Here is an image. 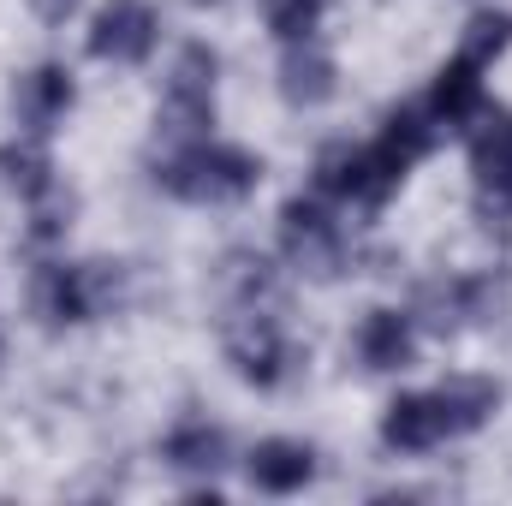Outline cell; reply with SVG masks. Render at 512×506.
Masks as SVG:
<instances>
[{"label": "cell", "instance_id": "cell-1", "mask_svg": "<svg viewBox=\"0 0 512 506\" xmlns=\"http://www.w3.org/2000/svg\"><path fill=\"white\" fill-rule=\"evenodd\" d=\"M149 179H155V191H167L173 203L227 209V203H245L256 185H262V155H251L245 143H227V137L167 143V149L149 155Z\"/></svg>", "mask_w": 512, "mask_h": 506}, {"label": "cell", "instance_id": "cell-2", "mask_svg": "<svg viewBox=\"0 0 512 506\" xmlns=\"http://www.w3.org/2000/svg\"><path fill=\"white\" fill-rule=\"evenodd\" d=\"M131 292V268L114 256H84V262H66V256H48L36 262L30 274V310L42 328H90V322H108L126 310Z\"/></svg>", "mask_w": 512, "mask_h": 506}, {"label": "cell", "instance_id": "cell-3", "mask_svg": "<svg viewBox=\"0 0 512 506\" xmlns=\"http://www.w3.org/2000/svg\"><path fill=\"white\" fill-rule=\"evenodd\" d=\"M221 352H227V370L256 387V393H274L298 376L304 352L286 328V304H251V310H221Z\"/></svg>", "mask_w": 512, "mask_h": 506}, {"label": "cell", "instance_id": "cell-4", "mask_svg": "<svg viewBox=\"0 0 512 506\" xmlns=\"http://www.w3.org/2000/svg\"><path fill=\"white\" fill-rule=\"evenodd\" d=\"M215 114H221V54L209 42H185L155 102V149L215 137Z\"/></svg>", "mask_w": 512, "mask_h": 506}, {"label": "cell", "instance_id": "cell-5", "mask_svg": "<svg viewBox=\"0 0 512 506\" xmlns=\"http://www.w3.org/2000/svg\"><path fill=\"white\" fill-rule=\"evenodd\" d=\"M280 262L304 280H340L352 268V233L340 221V203L298 191L280 203Z\"/></svg>", "mask_w": 512, "mask_h": 506}, {"label": "cell", "instance_id": "cell-6", "mask_svg": "<svg viewBox=\"0 0 512 506\" xmlns=\"http://www.w3.org/2000/svg\"><path fill=\"white\" fill-rule=\"evenodd\" d=\"M417 334H471L507 316V280L495 268H471V274H441L417 292L411 304Z\"/></svg>", "mask_w": 512, "mask_h": 506}, {"label": "cell", "instance_id": "cell-7", "mask_svg": "<svg viewBox=\"0 0 512 506\" xmlns=\"http://www.w3.org/2000/svg\"><path fill=\"white\" fill-rule=\"evenodd\" d=\"M310 191L328 197V203H340V209H382L387 197L399 191V179L376 161L370 137H364V143L340 137V143H322V149H316V161H310Z\"/></svg>", "mask_w": 512, "mask_h": 506}, {"label": "cell", "instance_id": "cell-8", "mask_svg": "<svg viewBox=\"0 0 512 506\" xmlns=\"http://www.w3.org/2000/svg\"><path fill=\"white\" fill-rule=\"evenodd\" d=\"M90 60L102 66H143L161 48V6L155 0H102L84 30Z\"/></svg>", "mask_w": 512, "mask_h": 506}, {"label": "cell", "instance_id": "cell-9", "mask_svg": "<svg viewBox=\"0 0 512 506\" xmlns=\"http://www.w3.org/2000/svg\"><path fill=\"white\" fill-rule=\"evenodd\" d=\"M12 120L18 131H30V137H54V131L66 126V114L78 108V78H72V66L66 60H36V66H24L18 78H12Z\"/></svg>", "mask_w": 512, "mask_h": 506}, {"label": "cell", "instance_id": "cell-10", "mask_svg": "<svg viewBox=\"0 0 512 506\" xmlns=\"http://www.w3.org/2000/svg\"><path fill=\"white\" fill-rule=\"evenodd\" d=\"M376 435H382L387 453H399V459H417V453H435L441 441H453V429H447V411H441L435 387L393 393V399L382 405V423H376Z\"/></svg>", "mask_w": 512, "mask_h": 506}, {"label": "cell", "instance_id": "cell-11", "mask_svg": "<svg viewBox=\"0 0 512 506\" xmlns=\"http://www.w3.org/2000/svg\"><path fill=\"white\" fill-rule=\"evenodd\" d=\"M274 90L292 114H316L340 96V60L322 42H286L274 66Z\"/></svg>", "mask_w": 512, "mask_h": 506}, {"label": "cell", "instance_id": "cell-12", "mask_svg": "<svg viewBox=\"0 0 512 506\" xmlns=\"http://www.w3.org/2000/svg\"><path fill=\"white\" fill-rule=\"evenodd\" d=\"M352 358H358V370H370V376H399V370L417 358V316L399 310V304L364 310L358 328H352Z\"/></svg>", "mask_w": 512, "mask_h": 506}, {"label": "cell", "instance_id": "cell-13", "mask_svg": "<svg viewBox=\"0 0 512 506\" xmlns=\"http://www.w3.org/2000/svg\"><path fill=\"white\" fill-rule=\"evenodd\" d=\"M316 471H322V459L298 435H262L251 453H245V483H251L256 495H274V501L304 495L316 483Z\"/></svg>", "mask_w": 512, "mask_h": 506}, {"label": "cell", "instance_id": "cell-14", "mask_svg": "<svg viewBox=\"0 0 512 506\" xmlns=\"http://www.w3.org/2000/svg\"><path fill=\"white\" fill-rule=\"evenodd\" d=\"M441 137H447V131H441V120H435V114L423 108V96H417V102L387 108L382 126H376V137H370V149H376V161H382L387 173L405 185V179H411V167H417V161H429Z\"/></svg>", "mask_w": 512, "mask_h": 506}, {"label": "cell", "instance_id": "cell-15", "mask_svg": "<svg viewBox=\"0 0 512 506\" xmlns=\"http://www.w3.org/2000/svg\"><path fill=\"white\" fill-rule=\"evenodd\" d=\"M161 465L179 477H215L227 465V429L203 411H179L161 435Z\"/></svg>", "mask_w": 512, "mask_h": 506}, {"label": "cell", "instance_id": "cell-16", "mask_svg": "<svg viewBox=\"0 0 512 506\" xmlns=\"http://www.w3.org/2000/svg\"><path fill=\"white\" fill-rule=\"evenodd\" d=\"M483 78H489V72L471 66L465 54H447V60H441L435 84L423 90V108L441 120V131H465L483 108H489V84H483Z\"/></svg>", "mask_w": 512, "mask_h": 506}, {"label": "cell", "instance_id": "cell-17", "mask_svg": "<svg viewBox=\"0 0 512 506\" xmlns=\"http://www.w3.org/2000/svg\"><path fill=\"white\" fill-rule=\"evenodd\" d=\"M435 399H441V411H447V429H453V441H459V435H477V429H489V423L501 417V399H507V387H501L495 376L459 370V376L435 381Z\"/></svg>", "mask_w": 512, "mask_h": 506}, {"label": "cell", "instance_id": "cell-18", "mask_svg": "<svg viewBox=\"0 0 512 506\" xmlns=\"http://www.w3.org/2000/svg\"><path fill=\"white\" fill-rule=\"evenodd\" d=\"M221 310H251V304H286L280 262L262 251H227L221 256Z\"/></svg>", "mask_w": 512, "mask_h": 506}, {"label": "cell", "instance_id": "cell-19", "mask_svg": "<svg viewBox=\"0 0 512 506\" xmlns=\"http://www.w3.org/2000/svg\"><path fill=\"white\" fill-rule=\"evenodd\" d=\"M54 185H60V167H54V155H48V137L18 131V137L0 143V191H12L18 203H36V197H48Z\"/></svg>", "mask_w": 512, "mask_h": 506}, {"label": "cell", "instance_id": "cell-20", "mask_svg": "<svg viewBox=\"0 0 512 506\" xmlns=\"http://www.w3.org/2000/svg\"><path fill=\"white\" fill-rule=\"evenodd\" d=\"M507 48H512V12L483 6V12H471V18H465V30H459V48H453V54H465L471 66L495 72V60H501Z\"/></svg>", "mask_w": 512, "mask_h": 506}, {"label": "cell", "instance_id": "cell-21", "mask_svg": "<svg viewBox=\"0 0 512 506\" xmlns=\"http://www.w3.org/2000/svg\"><path fill=\"white\" fill-rule=\"evenodd\" d=\"M256 12H262V30L286 48V42H316L328 0H256Z\"/></svg>", "mask_w": 512, "mask_h": 506}, {"label": "cell", "instance_id": "cell-22", "mask_svg": "<svg viewBox=\"0 0 512 506\" xmlns=\"http://www.w3.org/2000/svg\"><path fill=\"white\" fill-rule=\"evenodd\" d=\"M66 233H72V191H66V185H54L48 197L24 203V239H30L36 251L66 245Z\"/></svg>", "mask_w": 512, "mask_h": 506}, {"label": "cell", "instance_id": "cell-23", "mask_svg": "<svg viewBox=\"0 0 512 506\" xmlns=\"http://www.w3.org/2000/svg\"><path fill=\"white\" fill-rule=\"evenodd\" d=\"M78 6H84V0H30V12H36L48 30H66V24L78 18Z\"/></svg>", "mask_w": 512, "mask_h": 506}, {"label": "cell", "instance_id": "cell-24", "mask_svg": "<svg viewBox=\"0 0 512 506\" xmlns=\"http://www.w3.org/2000/svg\"><path fill=\"white\" fill-rule=\"evenodd\" d=\"M191 6H197V12H221L227 0H191Z\"/></svg>", "mask_w": 512, "mask_h": 506}]
</instances>
